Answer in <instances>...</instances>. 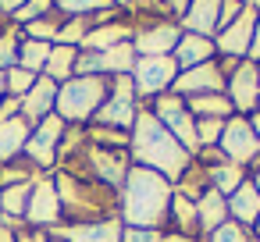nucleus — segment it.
<instances>
[{"mask_svg": "<svg viewBox=\"0 0 260 242\" xmlns=\"http://www.w3.org/2000/svg\"><path fill=\"white\" fill-rule=\"evenodd\" d=\"M256 8L253 4H246L242 8V15L232 22V25H224L217 36H214V47H217V54H224L228 61H246L249 57V47H253V29H256Z\"/></svg>", "mask_w": 260, "mask_h": 242, "instance_id": "nucleus-12", "label": "nucleus"}, {"mask_svg": "<svg viewBox=\"0 0 260 242\" xmlns=\"http://www.w3.org/2000/svg\"><path fill=\"white\" fill-rule=\"evenodd\" d=\"M25 224L29 228H61L64 214H61V196H57V182L54 175H40L32 182V196L25 206Z\"/></svg>", "mask_w": 260, "mask_h": 242, "instance_id": "nucleus-9", "label": "nucleus"}, {"mask_svg": "<svg viewBox=\"0 0 260 242\" xmlns=\"http://www.w3.org/2000/svg\"><path fill=\"white\" fill-rule=\"evenodd\" d=\"M242 4H249V0H242Z\"/></svg>", "mask_w": 260, "mask_h": 242, "instance_id": "nucleus-54", "label": "nucleus"}, {"mask_svg": "<svg viewBox=\"0 0 260 242\" xmlns=\"http://www.w3.org/2000/svg\"><path fill=\"white\" fill-rule=\"evenodd\" d=\"M168 217L178 224V235L196 238V231H200V217H196V203H192L189 196L175 192V196H171V210H168Z\"/></svg>", "mask_w": 260, "mask_h": 242, "instance_id": "nucleus-26", "label": "nucleus"}, {"mask_svg": "<svg viewBox=\"0 0 260 242\" xmlns=\"http://www.w3.org/2000/svg\"><path fill=\"white\" fill-rule=\"evenodd\" d=\"M164 231L160 228H121V242H160Z\"/></svg>", "mask_w": 260, "mask_h": 242, "instance_id": "nucleus-37", "label": "nucleus"}, {"mask_svg": "<svg viewBox=\"0 0 260 242\" xmlns=\"http://www.w3.org/2000/svg\"><path fill=\"white\" fill-rule=\"evenodd\" d=\"M54 8L64 18H93L100 11H111L114 4H111V0H54Z\"/></svg>", "mask_w": 260, "mask_h": 242, "instance_id": "nucleus-29", "label": "nucleus"}, {"mask_svg": "<svg viewBox=\"0 0 260 242\" xmlns=\"http://www.w3.org/2000/svg\"><path fill=\"white\" fill-rule=\"evenodd\" d=\"M107 93H111V79H104V75H72L68 82L57 86L54 114H57L64 125L86 128V125L93 121V114L104 107Z\"/></svg>", "mask_w": 260, "mask_h": 242, "instance_id": "nucleus-4", "label": "nucleus"}, {"mask_svg": "<svg viewBox=\"0 0 260 242\" xmlns=\"http://www.w3.org/2000/svg\"><path fill=\"white\" fill-rule=\"evenodd\" d=\"M18 114H22V100L18 96H4V100H0V121H11Z\"/></svg>", "mask_w": 260, "mask_h": 242, "instance_id": "nucleus-39", "label": "nucleus"}, {"mask_svg": "<svg viewBox=\"0 0 260 242\" xmlns=\"http://www.w3.org/2000/svg\"><path fill=\"white\" fill-rule=\"evenodd\" d=\"M121 221L111 217V221H86V224H61L54 228L50 235L64 238V242H121Z\"/></svg>", "mask_w": 260, "mask_h": 242, "instance_id": "nucleus-15", "label": "nucleus"}, {"mask_svg": "<svg viewBox=\"0 0 260 242\" xmlns=\"http://www.w3.org/2000/svg\"><path fill=\"white\" fill-rule=\"evenodd\" d=\"M50 11H54V0H25V8H22V11H18L11 22L22 29V25H29V22H40V18H47Z\"/></svg>", "mask_w": 260, "mask_h": 242, "instance_id": "nucleus-35", "label": "nucleus"}, {"mask_svg": "<svg viewBox=\"0 0 260 242\" xmlns=\"http://www.w3.org/2000/svg\"><path fill=\"white\" fill-rule=\"evenodd\" d=\"M160 242H196V238H189V235H178V231H168Z\"/></svg>", "mask_w": 260, "mask_h": 242, "instance_id": "nucleus-45", "label": "nucleus"}, {"mask_svg": "<svg viewBox=\"0 0 260 242\" xmlns=\"http://www.w3.org/2000/svg\"><path fill=\"white\" fill-rule=\"evenodd\" d=\"M50 47H54V43H40V40H25V36H22V47H18V68H25V72H32V75H43L47 57H50Z\"/></svg>", "mask_w": 260, "mask_h": 242, "instance_id": "nucleus-27", "label": "nucleus"}, {"mask_svg": "<svg viewBox=\"0 0 260 242\" xmlns=\"http://www.w3.org/2000/svg\"><path fill=\"white\" fill-rule=\"evenodd\" d=\"M15 238H18V231H15V228H8L4 221H0V242H15Z\"/></svg>", "mask_w": 260, "mask_h": 242, "instance_id": "nucleus-44", "label": "nucleus"}, {"mask_svg": "<svg viewBox=\"0 0 260 242\" xmlns=\"http://www.w3.org/2000/svg\"><path fill=\"white\" fill-rule=\"evenodd\" d=\"M64 121L57 118V114H50V118H43L40 125H32V135H29V143H25V160L36 167V171H50L54 164H57V153H61V139H64Z\"/></svg>", "mask_w": 260, "mask_h": 242, "instance_id": "nucleus-8", "label": "nucleus"}, {"mask_svg": "<svg viewBox=\"0 0 260 242\" xmlns=\"http://www.w3.org/2000/svg\"><path fill=\"white\" fill-rule=\"evenodd\" d=\"M242 8H246L242 0H221V22H217V32H221L224 25H232V22L242 15Z\"/></svg>", "mask_w": 260, "mask_h": 242, "instance_id": "nucleus-38", "label": "nucleus"}, {"mask_svg": "<svg viewBox=\"0 0 260 242\" xmlns=\"http://www.w3.org/2000/svg\"><path fill=\"white\" fill-rule=\"evenodd\" d=\"M224 96L232 100V107H235L239 114L256 111V103H260V64L249 61V57L239 61V64L232 68L228 82H224Z\"/></svg>", "mask_w": 260, "mask_h": 242, "instance_id": "nucleus-13", "label": "nucleus"}, {"mask_svg": "<svg viewBox=\"0 0 260 242\" xmlns=\"http://www.w3.org/2000/svg\"><path fill=\"white\" fill-rule=\"evenodd\" d=\"M128 79L136 86L139 100H153L160 93H171V86L178 79V64H175V57H136Z\"/></svg>", "mask_w": 260, "mask_h": 242, "instance_id": "nucleus-7", "label": "nucleus"}, {"mask_svg": "<svg viewBox=\"0 0 260 242\" xmlns=\"http://www.w3.org/2000/svg\"><path fill=\"white\" fill-rule=\"evenodd\" d=\"M217 22H221V0H192L189 11L182 15V32H196V36H217Z\"/></svg>", "mask_w": 260, "mask_h": 242, "instance_id": "nucleus-19", "label": "nucleus"}, {"mask_svg": "<svg viewBox=\"0 0 260 242\" xmlns=\"http://www.w3.org/2000/svg\"><path fill=\"white\" fill-rule=\"evenodd\" d=\"M207 242H249V228H242L235 221H224L221 228H214L207 235Z\"/></svg>", "mask_w": 260, "mask_h": 242, "instance_id": "nucleus-36", "label": "nucleus"}, {"mask_svg": "<svg viewBox=\"0 0 260 242\" xmlns=\"http://www.w3.org/2000/svg\"><path fill=\"white\" fill-rule=\"evenodd\" d=\"M249 61H260V15H256V29H253V47H249Z\"/></svg>", "mask_w": 260, "mask_h": 242, "instance_id": "nucleus-43", "label": "nucleus"}, {"mask_svg": "<svg viewBox=\"0 0 260 242\" xmlns=\"http://www.w3.org/2000/svg\"><path fill=\"white\" fill-rule=\"evenodd\" d=\"M178 40H182V25L153 18V22L136 25L132 50H136V57H171V50L178 47Z\"/></svg>", "mask_w": 260, "mask_h": 242, "instance_id": "nucleus-10", "label": "nucleus"}, {"mask_svg": "<svg viewBox=\"0 0 260 242\" xmlns=\"http://www.w3.org/2000/svg\"><path fill=\"white\" fill-rule=\"evenodd\" d=\"M221 132H224V121H217V118H196V143H200V150H217Z\"/></svg>", "mask_w": 260, "mask_h": 242, "instance_id": "nucleus-33", "label": "nucleus"}, {"mask_svg": "<svg viewBox=\"0 0 260 242\" xmlns=\"http://www.w3.org/2000/svg\"><path fill=\"white\" fill-rule=\"evenodd\" d=\"M32 135V125L18 114L11 121H0V164H8V160H18L25 153V143Z\"/></svg>", "mask_w": 260, "mask_h": 242, "instance_id": "nucleus-21", "label": "nucleus"}, {"mask_svg": "<svg viewBox=\"0 0 260 242\" xmlns=\"http://www.w3.org/2000/svg\"><path fill=\"white\" fill-rule=\"evenodd\" d=\"M57 182V196H61V214L64 224H86V221H111L118 217V192L93 182V178H79L68 171L54 175Z\"/></svg>", "mask_w": 260, "mask_h": 242, "instance_id": "nucleus-3", "label": "nucleus"}, {"mask_svg": "<svg viewBox=\"0 0 260 242\" xmlns=\"http://www.w3.org/2000/svg\"><path fill=\"white\" fill-rule=\"evenodd\" d=\"M253 185H256V192H260V171H253V178H249Z\"/></svg>", "mask_w": 260, "mask_h": 242, "instance_id": "nucleus-48", "label": "nucleus"}, {"mask_svg": "<svg viewBox=\"0 0 260 242\" xmlns=\"http://www.w3.org/2000/svg\"><path fill=\"white\" fill-rule=\"evenodd\" d=\"M171 57H175V64H178V72H189V68H196V64L214 61V57H217V47H214L210 36L182 32V40H178V47L171 50Z\"/></svg>", "mask_w": 260, "mask_h": 242, "instance_id": "nucleus-18", "label": "nucleus"}, {"mask_svg": "<svg viewBox=\"0 0 260 242\" xmlns=\"http://www.w3.org/2000/svg\"><path fill=\"white\" fill-rule=\"evenodd\" d=\"M128 157H132L136 167H150V171L164 175L168 182H178L189 171V164H192V157L185 153V146L146 107H139L136 125L128 132Z\"/></svg>", "mask_w": 260, "mask_h": 242, "instance_id": "nucleus-2", "label": "nucleus"}, {"mask_svg": "<svg viewBox=\"0 0 260 242\" xmlns=\"http://www.w3.org/2000/svg\"><path fill=\"white\" fill-rule=\"evenodd\" d=\"M50 238V231H43V228H29V224H22L18 228V238L15 242H47Z\"/></svg>", "mask_w": 260, "mask_h": 242, "instance_id": "nucleus-40", "label": "nucleus"}, {"mask_svg": "<svg viewBox=\"0 0 260 242\" xmlns=\"http://www.w3.org/2000/svg\"><path fill=\"white\" fill-rule=\"evenodd\" d=\"M8 96V82H4V72H0V100Z\"/></svg>", "mask_w": 260, "mask_h": 242, "instance_id": "nucleus-47", "label": "nucleus"}, {"mask_svg": "<svg viewBox=\"0 0 260 242\" xmlns=\"http://www.w3.org/2000/svg\"><path fill=\"white\" fill-rule=\"evenodd\" d=\"M228 217L235 224H242V228H253L260 221V192H256V185L249 178L228 196Z\"/></svg>", "mask_w": 260, "mask_h": 242, "instance_id": "nucleus-20", "label": "nucleus"}, {"mask_svg": "<svg viewBox=\"0 0 260 242\" xmlns=\"http://www.w3.org/2000/svg\"><path fill=\"white\" fill-rule=\"evenodd\" d=\"M54 103H57V82L47 79V75H40V79L32 82V89L22 96V118H25L29 125H40L43 118L54 114Z\"/></svg>", "mask_w": 260, "mask_h": 242, "instance_id": "nucleus-16", "label": "nucleus"}, {"mask_svg": "<svg viewBox=\"0 0 260 242\" xmlns=\"http://www.w3.org/2000/svg\"><path fill=\"white\" fill-rule=\"evenodd\" d=\"M196 217H200V231H214V228H221L224 221H232L228 217V199L221 196V192H214V189H207L200 199H196Z\"/></svg>", "mask_w": 260, "mask_h": 242, "instance_id": "nucleus-22", "label": "nucleus"}, {"mask_svg": "<svg viewBox=\"0 0 260 242\" xmlns=\"http://www.w3.org/2000/svg\"><path fill=\"white\" fill-rule=\"evenodd\" d=\"M61 25H64V15L54 8L47 18L22 25V36H25V40H40V43H57V32H61Z\"/></svg>", "mask_w": 260, "mask_h": 242, "instance_id": "nucleus-28", "label": "nucleus"}, {"mask_svg": "<svg viewBox=\"0 0 260 242\" xmlns=\"http://www.w3.org/2000/svg\"><path fill=\"white\" fill-rule=\"evenodd\" d=\"M249 4H253V8H256V11H260V0H249Z\"/></svg>", "mask_w": 260, "mask_h": 242, "instance_id": "nucleus-51", "label": "nucleus"}, {"mask_svg": "<svg viewBox=\"0 0 260 242\" xmlns=\"http://www.w3.org/2000/svg\"><path fill=\"white\" fill-rule=\"evenodd\" d=\"M36 79H40V75H32V72H25V68H18V64H15L11 72H4V82H8V96H18V100H22V96H25V93L32 89V82H36Z\"/></svg>", "mask_w": 260, "mask_h": 242, "instance_id": "nucleus-34", "label": "nucleus"}, {"mask_svg": "<svg viewBox=\"0 0 260 242\" xmlns=\"http://www.w3.org/2000/svg\"><path fill=\"white\" fill-rule=\"evenodd\" d=\"M96 18V15H93ZM93 18H64V25H61V32H57V43H64V47H82V40L89 36V29L96 25Z\"/></svg>", "mask_w": 260, "mask_h": 242, "instance_id": "nucleus-32", "label": "nucleus"}, {"mask_svg": "<svg viewBox=\"0 0 260 242\" xmlns=\"http://www.w3.org/2000/svg\"><path fill=\"white\" fill-rule=\"evenodd\" d=\"M47 242H64V238H57V235H50V238H47Z\"/></svg>", "mask_w": 260, "mask_h": 242, "instance_id": "nucleus-50", "label": "nucleus"}, {"mask_svg": "<svg viewBox=\"0 0 260 242\" xmlns=\"http://www.w3.org/2000/svg\"><path fill=\"white\" fill-rule=\"evenodd\" d=\"M224 82H228V75H224L221 61H207V64L189 68V72H178L171 93L189 100V96H203V93H224Z\"/></svg>", "mask_w": 260, "mask_h": 242, "instance_id": "nucleus-14", "label": "nucleus"}, {"mask_svg": "<svg viewBox=\"0 0 260 242\" xmlns=\"http://www.w3.org/2000/svg\"><path fill=\"white\" fill-rule=\"evenodd\" d=\"M207 182H210V189L214 192H221L224 199L246 182V167H239V164H232V160H221V164H210L207 167Z\"/></svg>", "mask_w": 260, "mask_h": 242, "instance_id": "nucleus-25", "label": "nucleus"}, {"mask_svg": "<svg viewBox=\"0 0 260 242\" xmlns=\"http://www.w3.org/2000/svg\"><path fill=\"white\" fill-rule=\"evenodd\" d=\"M43 171H36L25 157H18V160H8V164H0V189L4 185H22V182H36Z\"/></svg>", "mask_w": 260, "mask_h": 242, "instance_id": "nucleus-30", "label": "nucleus"}, {"mask_svg": "<svg viewBox=\"0 0 260 242\" xmlns=\"http://www.w3.org/2000/svg\"><path fill=\"white\" fill-rule=\"evenodd\" d=\"M25 8V0H0V18H15Z\"/></svg>", "mask_w": 260, "mask_h": 242, "instance_id": "nucleus-41", "label": "nucleus"}, {"mask_svg": "<svg viewBox=\"0 0 260 242\" xmlns=\"http://www.w3.org/2000/svg\"><path fill=\"white\" fill-rule=\"evenodd\" d=\"M4 29H8V25H4V22H0V32H4Z\"/></svg>", "mask_w": 260, "mask_h": 242, "instance_id": "nucleus-53", "label": "nucleus"}, {"mask_svg": "<svg viewBox=\"0 0 260 242\" xmlns=\"http://www.w3.org/2000/svg\"><path fill=\"white\" fill-rule=\"evenodd\" d=\"M221 157L239 164V167H249L260 153V139L249 125V118H228L224 121V132H221V143H217Z\"/></svg>", "mask_w": 260, "mask_h": 242, "instance_id": "nucleus-11", "label": "nucleus"}, {"mask_svg": "<svg viewBox=\"0 0 260 242\" xmlns=\"http://www.w3.org/2000/svg\"><path fill=\"white\" fill-rule=\"evenodd\" d=\"M136 114H139V96H136V86H132V79H128V75H118V79H111V93H107L104 107L93 114V125L118 128V132H132Z\"/></svg>", "mask_w": 260, "mask_h": 242, "instance_id": "nucleus-6", "label": "nucleus"}, {"mask_svg": "<svg viewBox=\"0 0 260 242\" xmlns=\"http://www.w3.org/2000/svg\"><path fill=\"white\" fill-rule=\"evenodd\" d=\"M132 36H136V25L132 22H125V18H114V22H100V25H93L89 29V36L82 40V47L79 50H111V47H121V43H132Z\"/></svg>", "mask_w": 260, "mask_h": 242, "instance_id": "nucleus-17", "label": "nucleus"}, {"mask_svg": "<svg viewBox=\"0 0 260 242\" xmlns=\"http://www.w3.org/2000/svg\"><path fill=\"white\" fill-rule=\"evenodd\" d=\"M18 47H22V29L8 25L0 32V72H11L18 64Z\"/></svg>", "mask_w": 260, "mask_h": 242, "instance_id": "nucleus-31", "label": "nucleus"}, {"mask_svg": "<svg viewBox=\"0 0 260 242\" xmlns=\"http://www.w3.org/2000/svg\"><path fill=\"white\" fill-rule=\"evenodd\" d=\"M185 107H189V114H192V118H217V121H228V118L235 114V107H232V100H228L224 93L189 96V100H185Z\"/></svg>", "mask_w": 260, "mask_h": 242, "instance_id": "nucleus-23", "label": "nucleus"}, {"mask_svg": "<svg viewBox=\"0 0 260 242\" xmlns=\"http://www.w3.org/2000/svg\"><path fill=\"white\" fill-rule=\"evenodd\" d=\"M111 4H114V8H128V4H132V0H111Z\"/></svg>", "mask_w": 260, "mask_h": 242, "instance_id": "nucleus-49", "label": "nucleus"}, {"mask_svg": "<svg viewBox=\"0 0 260 242\" xmlns=\"http://www.w3.org/2000/svg\"><path fill=\"white\" fill-rule=\"evenodd\" d=\"M249 125H253V132H256V139H260V111H256V114L249 118Z\"/></svg>", "mask_w": 260, "mask_h": 242, "instance_id": "nucleus-46", "label": "nucleus"}, {"mask_svg": "<svg viewBox=\"0 0 260 242\" xmlns=\"http://www.w3.org/2000/svg\"><path fill=\"white\" fill-rule=\"evenodd\" d=\"M189 4H192V0H164V8H168L171 15H178V18L189 11Z\"/></svg>", "mask_w": 260, "mask_h": 242, "instance_id": "nucleus-42", "label": "nucleus"}, {"mask_svg": "<svg viewBox=\"0 0 260 242\" xmlns=\"http://www.w3.org/2000/svg\"><path fill=\"white\" fill-rule=\"evenodd\" d=\"M175 185L150 171V167H128L125 185L118 189V221L128 228H164L171 210Z\"/></svg>", "mask_w": 260, "mask_h": 242, "instance_id": "nucleus-1", "label": "nucleus"}, {"mask_svg": "<svg viewBox=\"0 0 260 242\" xmlns=\"http://www.w3.org/2000/svg\"><path fill=\"white\" fill-rule=\"evenodd\" d=\"M75 61H79V47L54 43V47H50V57H47L43 75H47V79H54V82L61 86V82H68V79L75 75Z\"/></svg>", "mask_w": 260, "mask_h": 242, "instance_id": "nucleus-24", "label": "nucleus"}, {"mask_svg": "<svg viewBox=\"0 0 260 242\" xmlns=\"http://www.w3.org/2000/svg\"><path fill=\"white\" fill-rule=\"evenodd\" d=\"M146 111L185 146L189 157L200 153V143H196V118L189 114V107H185V100H182L178 93H160V96H153V100L146 103Z\"/></svg>", "mask_w": 260, "mask_h": 242, "instance_id": "nucleus-5", "label": "nucleus"}, {"mask_svg": "<svg viewBox=\"0 0 260 242\" xmlns=\"http://www.w3.org/2000/svg\"><path fill=\"white\" fill-rule=\"evenodd\" d=\"M253 228H256V235H260V221H256V224H253Z\"/></svg>", "mask_w": 260, "mask_h": 242, "instance_id": "nucleus-52", "label": "nucleus"}]
</instances>
